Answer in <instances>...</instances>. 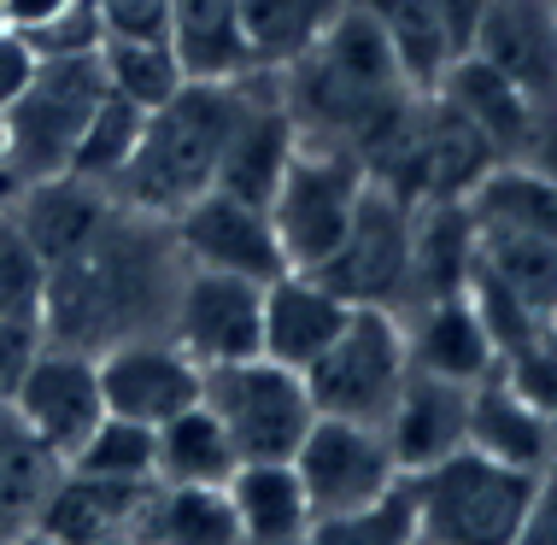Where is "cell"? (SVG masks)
<instances>
[{"label": "cell", "instance_id": "cb8c5ba5", "mask_svg": "<svg viewBox=\"0 0 557 545\" xmlns=\"http://www.w3.org/2000/svg\"><path fill=\"white\" fill-rule=\"evenodd\" d=\"M129 534L141 545H240V522L223 487H183L147 481Z\"/></svg>", "mask_w": 557, "mask_h": 545}, {"label": "cell", "instance_id": "b9f144b4", "mask_svg": "<svg viewBox=\"0 0 557 545\" xmlns=\"http://www.w3.org/2000/svg\"><path fill=\"white\" fill-rule=\"evenodd\" d=\"M71 0H0V24L18 29V36H29V29H41L48 18H59Z\"/></svg>", "mask_w": 557, "mask_h": 545}, {"label": "cell", "instance_id": "bcb514c9", "mask_svg": "<svg viewBox=\"0 0 557 545\" xmlns=\"http://www.w3.org/2000/svg\"><path fill=\"white\" fill-rule=\"evenodd\" d=\"M546 329H552V335H557V299H552V317H546Z\"/></svg>", "mask_w": 557, "mask_h": 545}, {"label": "cell", "instance_id": "e575fe53", "mask_svg": "<svg viewBox=\"0 0 557 545\" xmlns=\"http://www.w3.org/2000/svg\"><path fill=\"white\" fill-rule=\"evenodd\" d=\"M65 469H83L100 481H153V429L129 417H100V429L77 446Z\"/></svg>", "mask_w": 557, "mask_h": 545}, {"label": "cell", "instance_id": "6da1fadb", "mask_svg": "<svg viewBox=\"0 0 557 545\" xmlns=\"http://www.w3.org/2000/svg\"><path fill=\"white\" fill-rule=\"evenodd\" d=\"M183 276L188 259L171 223L112 200L107 218L59 264H48L41 335L53 346H77V352H107L117 340L164 335Z\"/></svg>", "mask_w": 557, "mask_h": 545}, {"label": "cell", "instance_id": "f546056e", "mask_svg": "<svg viewBox=\"0 0 557 545\" xmlns=\"http://www.w3.org/2000/svg\"><path fill=\"white\" fill-rule=\"evenodd\" d=\"M470 276L493 282L505 299H517L522 311L552 317V299H557V247H552V240H529V235L475 230V264H470Z\"/></svg>", "mask_w": 557, "mask_h": 545}, {"label": "cell", "instance_id": "52a82bcc", "mask_svg": "<svg viewBox=\"0 0 557 545\" xmlns=\"http://www.w3.org/2000/svg\"><path fill=\"white\" fill-rule=\"evenodd\" d=\"M200 399L223 422L240 463H288L294 446L306 441V429L318 422L306 375L288 370V363H270V358L206 370Z\"/></svg>", "mask_w": 557, "mask_h": 545}, {"label": "cell", "instance_id": "7a4b0ae2", "mask_svg": "<svg viewBox=\"0 0 557 545\" xmlns=\"http://www.w3.org/2000/svg\"><path fill=\"white\" fill-rule=\"evenodd\" d=\"M276 88H282V100H288L299 135H323V141H341L364 159L405 117V106L423 95V88H411L394 48H387L382 24H375L358 0L294 59V65L276 71Z\"/></svg>", "mask_w": 557, "mask_h": 545}, {"label": "cell", "instance_id": "4dcf8cb0", "mask_svg": "<svg viewBox=\"0 0 557 545\" xmlns=\"http://www.w3.org/2000/svg\"><path fill=\"white\" fill-rule=\"evenodd\" d=\"M59 469L65 463L12 417V405H0V540L24 534L36 522V510L59 481Z\"/></svg>", "mask_w": 557, "mask_h": 545}, {"label": "cell", "instance_id": "8fae6325", "mask_svg": "<svg viewBox=\"0 0 557 545\" xmlns=\"http://www.w3.org/2000/svg\"><path fill=\"white\" fill-rule=\"evenodd\" d=\"M294 475L306 487L311 517H329V510L364 505V498L387 493L399 481L394 446L375 422H346V417H318L306 429V441L294 446Z\"/></svg>", "mask_w": 557, "mask_h": 545}, {"label": "cell", "instance_id": "3957f363", "mask_svg": "<svg viewBox=\"0 0 557 545\" xmlns=\"http://www.w3.org/2000/svg\"><path fill=\"white\" fill-rule=\"evenodd\" d=\"M247 77L235 83H183L164 106L141 117V141L129 164L117 171L112 194L147 218L171 223L183 206H194L206 188H218V159L235 129Z\"/></svg>", "mask_w": 557, "mask_h": 545}, {"label": "cell", "instance_id": "9c48e42d", "mask_svg": "<svg viewBox=\"0 0 557 545\" xmlns=\"http://www.w3.org/2000/svg\"><path fill=\"white\" fill-rule=\"evenodd\" d=\"M323 276L346 306H382L399 311L411 299V200L370 176L364 200L346 223L341 247L311 270Z\"/></svg>", "mask_w": 557, "mask_h": 545}, {"label": "cell", "instance_id": "30bf717a", "mask_svg": "<svg viewBox=\"0 0 557 545\" xmlns=\"http://www.w3.org/2000/svg\"><path fill=\"white\" fill-rule=\"evenodd\" d=\"M164 335L200 370L264 358V282L223 276V270H188L183 287H176Z\"/></svg>", "mask_w": 557, "mask_h": 545}, {"label": "cell", "instance_id": "7bdbcfd3", "mask_svg": "<svg viewBox=\"0 0 557 545\" xmlns=\"http://www.w3.org/2000/svg\"><path fill=\"white\" fill-rule=\"evenodd\" d=\"M12 194H18V182L7 171V117H0V200H12Z\"/></svg>", "mask_w": 557, "mask_h": 545}, {"label": "cell", "instance_id": "c3c4849f", "mask_svg": "<svg viewBox=\"0 0 557 545\" xmlns=\"http://www.w3.org/2000/svg\"><path fill=\"white\" fill-rule=\"evenodd\" d=\"M0 206H7V200H0Z\"/></svg>", "mask_w": 557, "mask_h": 545}, {"label": "cell", "instance_id": "60d3db41", "mask_svg": "<svg viewBox=\"0 0 557 545\" xmlns=\"http://www.w3.org/2000/svg\"><path fill=\"white\" fill-rule=\"evenodd\" d=\"M522 164H534L540 176L557 182V106H546V112L534 117V135H529V147H522Z\"/></svg>", "mask_w": 557, "mask_h": 545}, {"label": "cell", "instance_id": "1f68e13d", "mask_svg": "<svg viewBox=\"0 0 557 545\" xmlns=\"http://www.w3.org/2000/svg\"><path fill=\"white\" fill-rule=\"evenodd\" d=\"M100 77L117 100L141 106V112H153L176 95V88L188 83L183 59L164 36H147V41H129V36H107L100 41Z\"/></svg>", "mask_w": 557, "mask_h": 545}, {"label": "cell", "instance_id": "f1b7e54d", "mask_svg": "<svg viewBox=\"0 0 557 545\" xmlns=\"http://www.w3.org/2000/svg\"><path fill=\"white\" fill-rule=\"evenodd\" d=\"M352 0H240V36L259 71L294 65Z\"/></svg>", "mask_w": 557, "mask_h": 545}, {"label": "cell", "instance_id": "d6986e66", "mask_svg": "<svg viewBox=\"0 0 557 545\" xmlns=\"http://www.w3.org/2000/svg\"><path fill=\"white\" fill-rule=\"evenodd\" d=\"M112 200H117L112 188H100V182L65 171V176L24 182V188L7 200V211H12V223L29 235V247H36L48 264H59V259H65V252L77 247V240L112 211Z\"/></svg>", "mask_w": 557, "mask_h": 545}, {"label": "cell", "instance_id": "44dd1931", "mask_svg": "<svg viewBox=\"0 0 557 545\" xmlns=\"http://www.w3.org/2000/svg\"><path fill=\"white\" fill-rule=\"evenodd\" d=\"M434 95L458 106V112L487 135V147L499 159H522V147H529V135H534V117L546 112V106H534L529 95H517L493 65H481L475 53L451 59L441 71V83H434Z\"/></svg>", "mask_w": 557, "mask_h": 545}, {"label": "cell", "instance_id": "681fc988", "mask_svg": "<svg viewBox=\"0 0 557 545\" xmlns=\"http://www.w3.org/2000/svg\"><path fill=\"white\" fill-rule=\"evenodd\" d=\"M0 545H7V540H0Z\"/></svg>", "mask_w": 557, "mask_h": 545}, {"label": "cell", "instance_id": "5bb4252c", "mask_svg": "<svg viewBox=\"0 0 557 545\" xmlns=\"http://www.w3.org/2000/svg\"><path fill=\"white\" fill-rule=\"evenodd\" d=\"M95 370H100L107 417H129V422H147V429L200 405V387H206V370L171 335L117 340L107 352H95Z\"/></svg>", "mask_w": 557, "mask_h": 545}, {"label": "cell", "instance_id": "74e56055", "mask_svg": "<svg viewBox=\"0 0 557 545\" xmlns=\"http://www.w3.org/2000/svg\"><path fill=\"white\" fill-rule=\"evenodd\" d=\"M41 340H48L41 323H7L0 317V405H12V393H18L29 358L41 352Z\"/></svg>", "mask_w": 557, "mask_h": 545}, {"label": "cell", "instance_id": "ba28073f", "mask_svg": "<svg viewBox=\"0 0 557 545\" xmlns=\"http://www.w3.org/2000/svg\"><path fill=\"white\" fill-rule=\"evenodd\" d=\"M411 358H405V329L399 311L382 306H352L346 329L329 340V352L306 370V393L318 417H346V422H375L382 429L394 411Z\"/></svg>", "mask_w": 557, "mask_h": 545}, {"label": "cell", "instance_id": "d6a6232c", "mask_svg": "<svg viewBox=\"0 0 557 545\" xmlns=\"http://www.w3.org/2000/svg\"><path fill=\"white\" fill-rule=\"evenodd\" d=\"M306 545H417V505H411V481H394L387 493L364 498V505L329 510L311 517Z\"/></svg>", "mask_w": 557, "mask_h": 545}, {"label": "cell", "instance_id": "d590c367", "mask_svg": "<svg viewBox=\"0 0 557 545\" xmlns=\"http://www.w3.org/2000/svg\"><path fill=\"white\" fill-rule=\"evenodd\" d=\"M41 299H48V259L29 247V235L0 206V317L7 323H41Z\"/></svg>", "mask_w": 557, "mask_h": 545}, {"label": "cell", "instance_id": "ee69618b", "mask_svg": "<svg viewBox=\"0 0 557 545\" xmlns=\"http://www.w3.org/2000/svg\"><path fill=\"white\" fill-rule=\"evenodd\" d=\"M7 545H59L53 534H41V528H24V534H12Z\"/></svg>", "mask_w": 557, "mask_h": 545}, {"label": "cell", "instance_id": "5b68a950", "mask_svg": "<svg viewBox=\"0 0 557 545\" xmlns=\"http://www.w3.org/2000/svg\"><path fill=\"white\" fill-rule=\"evenodd\" d=\"M540 469H510L481 451H451L411 481L417 505V540L423 545H510L517 522L534 498Z\"/></svg>", "mask_w": 557, "mask_h": 545}, {"label": "cell", "instance_id": "7dc6e473", "mask_svg": "<svg viewBox=\"0 0 557 545\" xmlns=\"http://www.w3.org/2000/svg\"><path fill=\"white\" fill-rule=\"evenodd\" d=\"M288 545H306V540H288Z\"/></svg>", "mask_w": 557, "mask_h": 545}, {"label": "cell", "instance_id": "e0dca14e", "mask_svg": "<svg viewBox=\"0 0 557 545\" xmlns=\"http://www.w3.org/2000/svg\"><path fill=\"white\" fill-rule=\"evenodd\" d=\"M387 446H394L399 475H423L441 458L470 446V387L441 382V375H405L394 411L382 422Z\"/></svg>", "mask_w": 557, "mask_h": 545}, {"label": "cell", "instance_id": "7c38bea8", "mask_svg": "<svg viewBox=\"0 0 557 545\" xmlns=\"http://www.w3.org/2000/svg\"><path fill=\"white\" fill-rule=\"evenodd\" d=\"M12 417H18L59 463H71L77 446L100 429V417H107L95 352L41 340V352L29 358L24 382H18V393H12Z\"/></svg>", "mask_w": 557, "mask_h": 545}, {"label": "cell", "instance_id": "83f0119b", "mask_svg": "<svg viewBox=\"0 0 557 545\" xmlns=\"http://www.w3.org/2000/svg\"><path fill=\"white\" fill-rule=\"evenodd\" d=\"M240 469L230 434H223V422L200 405H188V411H176L171 422H159L153 429V481H183V487H223Z\"/></svg>", "mask_w": 557, "mask_h": 545}, {"label": "cell", "instance_id": "f35d334b", "mask_svg": "<svg viewBox=\"0 0 557 545\" xmlns=\"http://www.w3.org/2000/svg\"><path fill=\"white\" fill-rule=\"evenodd\" d=\"M510 545H557V463H546L534 475V498H529V510H522Z\"/></svg>", "mask_w": 557, "mask_h": 545}, {"label": "cell", "instance_id": "8d00e7d4", "mask_svg": "<svg viewBox=\"0 0 557 545\" xmlns=\"http://www.w3.org/2000/svg\"><path fill=\"white\" fill-rule=\"evenodd\" d=\"M88 12L100 18V36H164L171 41V0H88Z\"/></svg>", "mask_w": 557, "mask_h": 545}, {"label": "cell", "instance_id": "4fadbf2b", "mask_svg": "<svg viewBox=\"0 0 557 545\" xmlns=\"http://www.w3.org/2000/svg\"><path fill=\"white\" fill-rule=\"evenodd\" d=\"M171 235L183 247L188 270H223V276H247V282H270L288 270L270 211L230 188H206L194 206H183L171 218Z\"/></svg>", "mask_w": 557, "mask_h": 545}, {"label": "cell", "instance_id": "4316f807", "mask_svg": "<svg viewBox=\"0 0 557 545\" xmlns=\"http://www.w3.org/2000/svg\"><path fill=\"white\" fill-rule=\"evenodd\" d=\"M240 522V545H288L306 540L311 528V505L306 487H299L294 463H240L230 481H223Z\"/></svg>", "mask_w": 557, "mask_h": 545}, {"label": "cell", "instance_id": "603a6c76", "mask_svg": "<svg viewBox=\"0 0 557 545\" xmlns=\"http://www.w3.org/2000/svg\"><path fill=\"white\" fill-rule=\"evenodd\" d=\"M470 451L510 469H546L552 463V422L529 405L499 370L470 387Z\"/></svg>", "mask_w": 557, "mask_h": 545}, {"label": "cell", "instance_id": "836d02e7", "mask_svg": "<svg viewBox=\"0 0 557 545\" xmlns=\"http://www.w3.org/2000/svg\"><path fill=\"white\" fill-rule=\"evenodd\" d=\"M141 106H129V100H117L112 88H107V100L95 106V117H88V129H83V141H77V159H71V176H88V182H100V188H112L117 171L129 164L135 153V141H141Z\"/></svg>", "mask_w": 557, "mask_h": 545}, {"label": "cell", "instance_id": "9a60e30c", "mask_svg": "<svg viewBox=\"0 0 557 545\" xmlns=\"http://www.w3.org/2000/svg\"><path fill=\"white\" fill-rule=\"evenodd\" d=\"M463 53L493 65L534 106H557V0H481Z\"/></svg>", "mask_w": 557, "mask_h": 545}, {"label": "cell", "instance_id": "f6af8a7d", "mask_svg": "<svg viewBox=\"0 0 557 545\" xmlns=\"http://www.w3.org/2000/svg\"><path fill=\"white\" fill-rule=\"evenodd\" d=\"M95 545H141L135 534H107V540H95Z\"/></svg>", "mask_w": 557, "mask_h": 545}, {"label": "cell", "instance_id": "ac0fdd59", "mask_svg": "<svg viewBox=\"0 0 557 545\" xmlns=\"http://www.w3.org/2000/svg\"><path fill=\"white\" fill-rule=\"evenodd\" d=\"M352 306L311 270H282L264 282V358L306 375L346 329Z\"/></svg>", "mask_w": 557, "mask_h": 545}, {"label": "cell", "instance_id": "277c9868", "mask_svg": "<svg viewBox=\"0 0 557 545\" xmlns=\"http://www.w3.org/2000/svg\"><path fill=\"white\" fill-rule=\"evenodd\" d=\"M364 188H370L364 153H352L341 141H323V135H299L288 164H282V176H276V188L264 200L288 270H318L341 247Z\"/></svg>", "mask_w": 557, "mask_h": 545}, {"label": "cell", "instance_id": "484cf974", "mask_svg": "<svg viewBox=\"0 0 557 545\" xmlns=\"http://www.w3.org/2000/svg\"><path fill=\"white\" fill-rule=\"evenodd\" d=\"M470 223L493 235H529L557 247V182L540 176L522 159H499L487 176L470 188Z\"/></svg>", "mask_w": 557, "mask_h": 545}, {"label": "cell", "instance_id": "f907efd6", "mask_svg": "<svg viewBox=\"0 0 557 545\" xmlns=\"http://www.w3.org/2000/svg\"><path fill=\"white\" fill-rule=\"evenodd\" d=\"M417 545H423V540H417Z\"/></svg>", "mask_w": 557, "mask_h": 545}, {"label": "cell", "instance_id": "ab89813d", "mask_svg": "<svg viewBox=\"0 0 557 545\" xmlns=\"http://www.w3.org/2000/svg\"><path fill=\"white\" fill-rule=\"evenodd\" d=\"M29 71H36V48H29V41L18 36V29H7V24H0V112H7V106L24 95Z\"/></svg>", "mask_w": 557, "mask_h": 545}, {"label": "cell", "instance_id": "7402d4cb", "mask_svg": "<svg viewBox=\"0 0 557 545\" xmlns=\"http://www.w3.org/2000/svg\"><path fill=\"white\" fill-rule=\"evenodd\" d=\"M475 223L463 200H411V299H446L470 287ZM399 306V311H405Z\"/></svg>", "mask_w": 557, "mask_h": 545}, {"label": "cell", "instance_id": "d4e9b609", "mask_svg": "<svg viewBox=\"0 0 557 545\" xmlns=\"http://www.w3.org/2000/svg\"><path fill=\"white\" fill-rule=\"evenodd\" d=\"M171 48L188 83H235L259 71L240 36V0H171Z\"/></svg>", "mask_w": 557, "mask_h": 545}, {"label": "cell", "instance_id": "ffe728a7", "mask_svg": "<svg viewBox=\"0 0 557 545\" xmlns=\"http://www.w3.org/2000/svg\"><path fill=\"white\" fill-rule=\"evenodd\" d=\"M141 493L147 481H100V475H83V469H59V481L48 487L29 528L53 534L59 545H95L107 534H129Z\"/></svg>", "mask_w": 557, "mask_h": 545}, {"label": "cell", "instance_id": "8992f818", "mask_svg": "<svg viewBox=\"0 0 557 545\" xmlns=\"http://www.w3.org/2000/svg\"><path fill=\"white\" fill-rule=\"evenodd\" d=\"M100 100H107L100 53L36 59L24 95L0 112L7 117V171H12V182L24 188V182H41V176H65Z\"/></svg>", "mask_w": 557, "mask_h": 545}, {"label": "cell", "instance_id": "2e32d148", "mask_svg": "<svg viewBox=\"0 0 557 545\" xmlns=\"http://www.w3.org/2000/svg\"><path fill=\"white\" fill-rule=\"evenodd\" d=\"M399 329H405V358H411L417 375L475 387L499 370V346H493L481 311L470 306V294L417 299V306L399 311Z\"/></svg>", "mask_w": 557, "mask_h": 545}]
</instances>
